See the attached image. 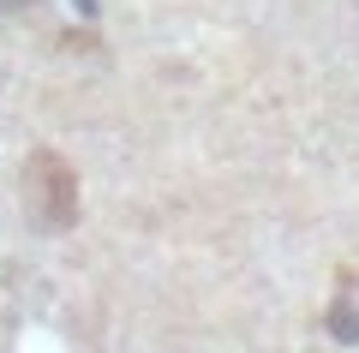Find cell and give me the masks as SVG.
Instances as JSON below:
<instances>
[{
  "mask_svg": "<svg viewBox=\"0 0 359 353\" xmlns=\"http://www.w3.org/2000/svg\"><path fill=\"white\" fill-rule=\"evenodd\" d=\"M18 6H30V0H0V13H18Z\"/></svg>",
  "mask_w": 359,
  "mask_h": 353,
  "instance_id": "2",
  "label": "cell"
},
{
  "mask_svg": "<svg viewBox=\"0 0 359 353\" xmlns=\"http://www.w3.org/2000/svg\"><path fill=\"white\" fill-rule=\"evenodd\" d=\"M25 192H30V204H36V215L48 227H66L78 215V180L60 156H36L30 174H25Z\"/></svg>",
  "mask_w": 359,
  "mask_h": 353,
  "instance_id": "1",
  "label": "cell"
}]
</instances>
